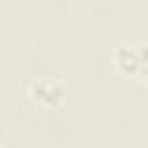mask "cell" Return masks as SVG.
<instances>
[{"mask_svg": "<svg viewBox=\"0 0 148 148\" xmlns=\"http://www.w3.org/2000/svg\"><path fill=\"white\" fill-rule=\"evenodd\" d=\"M30 95H32L37 102L46 104V106H58V104L67 97V90H65L62 83H58V81H53V79H42V81H35V83H32Z\"/></svg>", "mask_w": 148, "mask_h": 148, "instance_id": "obj_1", "label": "cell"}]
</instances>
